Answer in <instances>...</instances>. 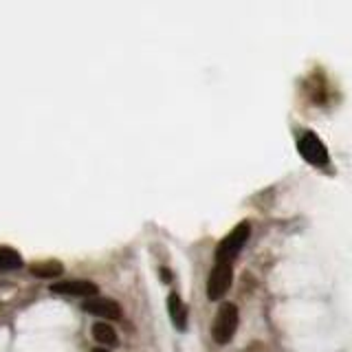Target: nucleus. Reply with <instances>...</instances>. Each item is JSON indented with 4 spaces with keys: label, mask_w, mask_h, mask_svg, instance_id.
I'll list each match as a JSON object with an SVG mask.
<instances>
[{
    "label": "nucleus",
    "mask_w": 352,
    "mask_h": 352,
    "mask_svg": "<svg viewBox=\"0 0 352 352\" xmlns=\"http://www.w3.org/2000/svg\"><path fill=\"white\" fill-rule=\"evenodd\" d=\"M249 234H251V225L249 223H240L231 229V234H227L223 240L218 242L216 247V260L218 262H231L238 253L242 251V247L247 245L249 240Z\"/></svg>",
    "instance_id": "nucleus-2"
},
{
    "label": "nucleus",
    "mask_w": 352,
    "mask_h": 352,
    "mask_svg": "<svg viewBox=\"0 0 352 352\" xmlns=\"http://www.w3.org/2000/svg\"><path fill=\"white\" fill-rule=\"evenodd\" d=\"M168 313L176 330H185L187 328V308L179 293H170L168 295Z\"/></svg>",
    "instance_id": "nucleus-7"
},
{
    "label": "nucleus",
    "mask_w": 352,
    "mask_h": 352,
    "mask_svg": "<svg viewBox=\"0 0 352 352\" xmlns=\"http://www.w3.org/2000/svg\"><path fill=\"white\" fill-rule=\"evenodd\" d=\"M22 267V258L16 249L0 247V271H16Z\"/></svg>",
    "instance_id": "nucleus-9"
},
{
    "label": "nucleus",
    "mask_w": 352,
    "mask_h": 352,
    "mask_svg": "<svg viewBox=\"0 0 352 352\" xmlns=\"http://www.w3.org/2000/svg\"><path fill=\"white\" fill-rule=\"evenodd\" d=\"M300 154L313 165H326L328 163V150L324 141L315 132H304L300 137Z\"/></svg>",
    "instance_id": "nucleus-4"
},
{
    "label": "nucleus",
    "mask_w": 352,
    "mask_h": 352,
    "mask_svg": "<svg viewBox=\"0 0 352 352\" xmlns=\"http://www.w3.org/2000/svg\"><path fill=\"white\" fill-rule=\"evenodd\" d=\"M91 352H110V350H106V348H93Z\"/></svg>",
    "instance_id": "nucleus-11"
},
{
    "label": "nucleus",
    "mask_w": 352,
    "mask_h": 352,
    "mask_svg": "<svg viewBox=\"0 0 352 352\" xmlns=\"http://www.w3.org/2000/svg\"><path fill=\"white\" fill-rule=\"evenodd\" d=\"M64 267L60 262H38L31 267V273L36 275V278H58V275H62Z\"/></svg>",
    "instance_id": "nucleus-10"
},
{
    "label": "nucleus",
    "mask_w": 352,
    "mask_h": 352,
    "mask_svg": "<svg viewBox=\"0 0 352 352\" xmlns=\"http://www.w3.org/2000/svg\"><path fill=\"white\" fill-rule=\"evenodd\" d=\"M238 322H240L238 306L231 304V302L220 304L216 319H214V326H212V337H214L216 344H220V346L229 344V341L234 339V335H236Z\"/></svg>",
    "instance_id": "nucleus-1"
},
{
    "label": "nucleus",
    "mask_w": 352,
    "mask_h": 352,
    "mask_svg": "<svg viewBox=\"0 0 352 352\" xmlns=\"http://www.w3.org/2000/svg\"><path fill=\"white\" fill-rule=\"evenodd\" d=\"M231 282H234V267H231V262H218L212 269V273H209L207 297L212 302L223 300L227 291L231 289Z\"/></svg>",
    "instance_id": "nucleus-3"
},
{
    "label": "nucleus",
    "mask_w": 352,
    "mask_h": 352,
    "mask_svg": "<svg viewBox=\"0 0 352 352\" xmlns=\"http://www.w3.org/2000/svg\"><path fill=\"white\" fill-rule=\"evenodd\" d=\"M51 293L71 295V297H95L97 286L88 280H66V282L51 284Z\"/></svg>",
    "instance_id": "nucleus-6"
},
{
    "label": "nucleus",
    "mask_w": 352,
    "mask_h": 352,
    "mask_svg": "<svg viewBox=\"0 0 352 352\" xmlns=\"http://www.w3.org/2000/svg\"><path fill=\"white\" fill-rule=\"evenodd\" d=\"M93 337L99 341L102 346H117L119 344V337H117V333H115V328L110 326V324H106V322H97L95 326H93Z\"/></svg>",
    "instance_id": "nucleus-8"
},
{
    "label": "nucleus",
    "mask_w": 352,
    "mask_h": 352,
    "mask_svg": "<svg viewBox=\"0 0 352 352\" xmlns=\"http://www.w3.org/2000/svg\"><path fill=\"white\" fill-rule=\"evenodd\" d=\"M84 311L91 313L95 317H104V319H121L124 311L115 300H108V297H91V300L84 302Z\"/></svg>",
    "instance_id": "nucleus-5"
}]
</instances>
